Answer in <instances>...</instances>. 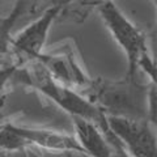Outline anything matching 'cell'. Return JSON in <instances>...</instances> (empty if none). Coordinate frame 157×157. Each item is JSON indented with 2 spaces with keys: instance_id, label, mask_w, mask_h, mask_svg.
<instances>
[{
  "instance_id": "cell-1",
  "label": "cell",
  "mask_w": 157,
  "mask_h": 157,
  "mask_svg": "<svg viewBox=\"0 0 157 157\" xmlns=\"http://www.w3.org/2000/svg\"><path fill=\"white\" fill-rule=\"evenodd\" d=\"M20 81L36 88L46 97L52 100L72 117L84 118L101 127L105 123V113L86 97H82L73 88L59 82L51 76L47 68L39 60H32L24 70H17Z\"/></svg>"
},
{
  "instance_id": "cell-8",
  "label": "cell",
  "mask_w": 157,
  "mask_h": 157,
  "mask_svg": "<svg viewBox=\"0 0 157 157\" xmlns=\"http://www.w3.org/2000/svg\"><path fill=\"white\" fill-rule=\"evenodd\" d=\"M77 143L89 157H110L111 148L105 134L93 122L84 118L72 117Z\"/></svg>"
},
{
  "instance_id": "cell-2",
  "label": "cell",
  "mask_w": 157,
  "mask_h": 157,
  "mask_svg": "<svg viewBox=\"0 0 157 157\" xmlns=\"http://www.w3.org/2000/svg\"><path fill=\"white\" fill-rule=\"evenodd\" d=\"M98 7L106 28L126 54L127 77L134 78L141 54L148 50L144 34L124 16V13L115 6L113 0H107Z\"/></svg>"
},
{
  "instance_id": "cell-12",
  "label": "cell",
  "mask_w": 157,
  "mask_h": 157,
  "mask_svg": "<svg viewBox=\"0 0 157 157\" xmlns=\"http://www.w3.org/2000/svg\"><path fill=\"white\" fill-rule=\"evenodd\" d=\"M17 70V66H9V67H0V93L4 90L6 84L9 78L14 76V72Z\"/></svg>"
},
{
  "instance_id": "cell-13",
  "label": "cell",
  "mask_w": 157,
  "mask_h": 157,
  "mask_svg": "<svg viewBox=\"0 0 157 157\" xmlns=\"http://www.w3.org/2000/svg\"><path fill=\"white\" fill-rule=\"evenodd\" d=\"M107 2V0H81V3L84 6H89V7H94V6H100V4Z\"/></svg>"
},
{
  "instance_id": "cell-9",
  "label": "cell",
  "mask_w": 157,
  "mask_h": 157,
  "mask_svg": "<svg viewBox=\"0 0 157 157\" xmlns=\"http://www.w3.org/2000/svg\"><path fill=\"white\" fill-rule=\"evenodd\" d=\"M30 4V0H16L8 16L0 20V58L11 52L13 42L12 30L14 25L18 22V20L28 12Z\"/></svg>"
},
{
  "instance_id": "cell-3",
  "label": "cell",
  "mask_w": 157,
  "mask_h": 157,
  "mask_svg": "<svg viewBox=\"0 0 157 157\" xmlns=\"http://www.w3.org/2000/svg\"><path fill=\"white\" fill-rule=\"evenodd\" d=\"M96 88V104L105 114L131 118H147V90L131 84L130 78L123 82H105Z\"/></svg>"
},
{
  "instance_id": "cell-5",
  "label": "cell",
  "mask_w": 157,
  "mask_h": 157,
  "mask_svg": "<svg viewBox=\"0 0 157 157\" xmlns=\"http://www.w3.org/2000/svg\"><path fill=\"white\" fill-rule=\"evenodd\" d=\"M63 7H64L63 3H56L47 8L30 25H28L16 37H13L12 48L28 56L30 60L38 59L43 54L48 32L58 16L62 13Z\"/></svg>"
},
{
  "instance_id": "cell-6",
  "label": "cell",
  "mask_w": 157,
  "mask_h": 157,
  "mask_svg": "<svg viewBox=\"0 0 157 157\" xmlns=\"http://www.w3.org/2000/svg\"><path fill=\"white\" fill-rule=\"evenodd\" d=\"M36 60H39L47 68L54 78L67 86L75 89V86H89L92 84L90 77H88L85 71L78 64L77 59L71 51L66 52H51L45 54Z\"/></svg>"
},
{
  "instance_id": "cell-4",
  "label": "cell",
  "mask_w": 157,
  "mask_h": 157,
  "mask_svg": "<svg viewBox=\"0 0 157 157\" xmlns=\"http://www.w3.org/2000/svg\"><path fill=\"white\" fill-rule=\"evenodd\" d=\"M110 132L134 157H157L156 134L147 118L105 114Z\"/></svg>"
},
{
  "instance_id": "cell-10",
  "label": "cell",
  "mask_w": 157,
  "mask_h": 157,
  "mask_svg": "<svg viewBox=\"0 0 157 157\" xmlns=\"http://www.w3.org/2000/svg\"><path fill=\"white\" fill-rule=\"evenodd\" d=\"M28 145L26 140L22 139L16 132H13L8 124L0 126V151H17Z\"/></svg>"
},
{
  "instance_id": "cell-14",
  "label": "cell",
  "mask_w": 157,
  "mask_h": 157,
  "mask_svg": "<svg viewBox=\"0 0 157 157\" xmlns=\"http://www.w3.org/2000/svg\"><path fill=\"white\" fill-rule=\"evenodd\" d=\"M0 157H7V155L4 153V152H2V151H0Z\"/></svg>"
},
{
  "instance_id": "cell-7",
  "label": "cell",
  "mask_w": 157,
  "mask_h": 157,
  "mask_svg": "<svg viewBox=\"0 0 157 157\" xmlns=\"http://www.w3.org/2000/svg\"><path fill=\"white\" fill-rule=\"evenodd\" d=\"M8 127L13 132H16L22 139L26 140L28 144L38 145L47 151L55 152H76L82 153L84 151L77 143L76 137L70 136L67 134H62L52 130H43V128H30V127L16 126L12 123H7Z\"/></svg>"
},
{
  "instance_id": "cell-11",
  "label": "cell",
  "mask_w": 157,
  "mask_h": 157,
  "mask_svg": "<svg viewBox=\"0 0 157 157\" xmlns=\"http://www.w3.org/2000/svg\"><path fill=\"white\" fill-rule=\"evenodd\" d=\"M147 119L153 126L157 121V90L156 82H151L147 89Z\"/></svg>"
}]
</instances>
